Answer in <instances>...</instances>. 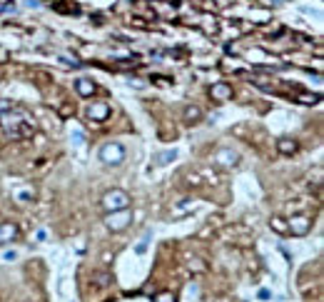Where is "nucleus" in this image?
Listing matches in <instances>:
<instances>
[{"label":"nucleus","instance_id":"f257e3e1","mask_svg":"<svg viewBox=\"0 0 324 302\" xmlns=\"http://www.w3.org/2000/svg\"><path fill=\"white\" fill-rule=\"evenodd\" d=\"M0 127H3L10 137H30L35 132V120L25 107L10 105L8 110L0 112Z\"/></svg>","mask_w":324,"mask_h":302},{"label":"nucleus","instance_id":"f03ea898","mask_svg":"<svg viewBox=\"0 0 324 302\" xmlns=\"http://www.w3.org/2000/svg\"><path fill=\"white\" fill-rule=\"evenodd\" d=\"M102 210L105 212H115V210H125V207H130V195L125 193V190H120V188H112V190H107L105 195H102Z\"/></svg>","mask_w":324,"mask_h":302},{"label":"nucleus","instance_id":"7ed1b4c3","mask_svg":"<svg viewBox=\"0 0 324 302\" xmlns=\"http://www.w3.org/2000/svg\"><path fill=\"white\" fill-rule=\"evenodd\" d=\"M100 163L102 165H122L125 163V147L120 142H105L100 147Z\"/></svg>","mask_w":324,"mask_h":302},{"label":"nucleus","instance_id":"20e7f679","mask_svg":"<svg viewBox=\"0 0 324 302\" xmlns=\"http://www.w3.org/2000/svg\"><path fill=\"white\" fill-rule=\"evenodd\" d=\"M130 222H132V212H130V207H125V210H115V212H107V215H105V225H107L112 232H122Z\"/></svg>","mask_w":324,"mask_h":302},{"label":"nucleus","instance_id":"39448f33","mask_svg":"<svg viewBox=\"0 0 324 302\" xmlns=\"http://www.w3.org/2000/svg\"><path fill=\"white\" fill-rule=\"evenodd\" d=\"M309 227H312V220H309L307 215H294V217L289 220V225H287V230H289L292 235H297V237L307 235Z\"/></svg>","mask_w":324,"mask_h":302},{"label":"nucleus","instance_id":"423d86ee","mask_svg":"<svg viewBox=\"0 0 324 302\" xmlns=\"http://www.w3.org/2000/svg\"><path fill=\"white\" fill-rule=\"evenodd\" d=\"M18 225L15 222H0V247L10 245L13 240H18Z\"/></svg>","mask_w":324,"mask_h":302},{"label":"nucleus","instance_id":"0eeeda50","mask_svg":"<svg viewBox=\"0 0 324 302\" xmlns=\"http://www.w3.org/2000/svg\"><path fill=\"white\" fill-rule=\"evenodd\" d=\"M87 117L95 120V122H105V120L110 117V105H107V102H92V105L87 107Z\"/></svg>","mask_w":324,"mask_h":302},{"label":"nucleus","instance_id":"6e6552de","mask_svg":"<svg viewBox=\"0 0 324 302\" xmlns=\"http://www.w3.org/2000/svg\"><path fill=\"white\" fill-rule=\"evenodd\" d=\"M210 95H212V100L225 102V100L232 98V85H227V83H215V85L210 88Z\"/></svg>","mask_w":324,"mask_h":302},{"label":"nucleus","instance_id":"1a4fd4ad","mask_svg":"<svg viewBox=\"0 0 324 302\" xmlns=\"http://www.w3.org/2000/svg\"><path fill=\"white\" fill-rule=\"evenodd\" d=\"M75 90H78V95H82V98H92L97 88H95V83H92V80L80 78V80H75Z\"/></svg>","mask_w":324,"mask_h":302},{"label":"nucleus","instance_id":"9d476101","mask_svg":"<svg viewBox=\"0 0 324 302\" xmlns=\"http://www.w3.org/2000/svg\"><path fill=\"white\" fill-rule=\"evenodd\" d=\"M215 160H217L222 168H232V165H237V153H232V150H217Z\"/></svg>","mask_w":324,"mask_h":302},{"label":"nucleus","instance_id":"9b49d317","mask_svg":"<svg viewBox=\"0 0 324 302\" xmlns=\"http://www.w3.org/2000/svg\"><path fill=\"white\" fill-rule=\"evenodd\" d=\"M200 117H202V110H200L197 105H190V107H185V112H182V120H185L187 125L200 122Z\"/></svg>","mask_w":324,"mask_h":302},{"label":"nucleus","instance_id":"f8f14e48","mask_svg":"<svg viewBox=\"0 0 324 302\" xmlns=\"http://www.w3.org/2000/svg\"><path fill=\"white\" fill-rule=\"evenodd\" d=\"M175 158H177V150H162V153H157V155H155L157 165H167V163H172Z\"/></svg>","mask_w":324,"mask_h":302},{"label":"nucleus","instance_id":"ddd939ff","mask_svg":"<svg viewBox=\"0 0 324 302\" xmlns=\"http://www.w3.org/2000/svg\"><path fill=\"white\" fill-rule=\"evenodd\" d=\"M277 147H279V153H284V155L297 153V142H292V140H279V142H277Z\"/></svg>","mask_w":324,"mask_h":302},{"label":"nucleus","instance_id":"4468645a","mask_svg":"<svg viewBox=\"0 0 324 302\" xmlns=\"http://www.w3.org/2000/svg\"><path fill=\"white\" fill-rule=\"evenodd\" d=\"M147 242H150V232H145V237H142V240L137 242V247H135V252H137V255H142V252L147 250Z\"/></svg>","mask_w":324,"mask_h":302},{"label":"nucleus","instance_id":"2eb2a0df","mask_svg":"<svg viewBox=\"0 0 324 302\" xmlns=\"http://www.w3.org/2000/svg\"><path fill=\"white\" fill-rule=\"evenodd\" d=\"M155 302H175V295L162 292V295H157V297H155Z\"/></svg>","mask_w":324,"mask_h":302},{"label":"nucleus","instance_id":"dca6fc26","mask_svg":"<svg viewBox=\"0 0 324 302\" xmlns=\"http://www.w3.org/2000/svg\"><path fill=\"white\" fill-rule=\"evenodd\" d=\"M299 102H307V105H314V102H317V95H299Z\"/></svg>","mask_w":324,"mask_h":302},{"label":"nucleus","instance_id":"f3484780","mask_svg":"<svg viewBox=\"0 0 324 302\" xmlns=\"http://www.w3.org/2000/svg\"><path fill=\"white\" fill-rule=\"evenodd\" d=\"M3 260H5V262H13V260H18V252H15V250H8V252L3 255Z\"/></svg>","mask_w":324,"mask_h":302},{"label":"nucleus","instance_id":"a211bd4d","mask_svg":"<svg viewBox=\"0 0 324 302\" xmlns=\"http://www.w3.org/2000/svg\"><path fill=\"white\" fill-rule=\"evenodd\" d=\"M73 137H75V142H78V145H80V142H82V137H85V135H82V132H80V130H75V132H73Z\"/></svg>","mask_w":324,"mask_h":302},{"label":"nucleus","instance_id":"6ab92c4d","mask_svg":"<svg viewBox=\"0 0 324 302\" xmlns=\"http://www.w3.org/2000/svg\"><path fill=\"white\" fill-rule=\"evenodd\" d=\"M10 105H13V102H10V100H0V112H3V110H8V107H10Z\"/></svg>","mask_w":324,"mask_h":302}]
</instances>
